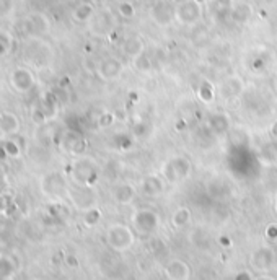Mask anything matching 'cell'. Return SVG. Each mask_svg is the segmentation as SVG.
<instances>
[{
	"label": "cell",
	"mask_w": 277,
	"mask_h": 280,
	"mask_svg": "<svg viewBox=\"0 0 277 280\" xmlns=\"http://www.w3.org/2000/svg\"><path fill=\"white\" fill-rule=\"evenodd\" d=\"M135 197V189L132 184L121 183L113 189V199L119 205H129Z\"/></svg>",
	"instance_id": "obj_16"
},
{
	"label": "cell",
	"mask_w": 277,
	"mask_h": 280,
	"mask_svg": "<svg viewBox=\"0 0 277 280\" xmlns=\"http://www.w3.org/2000/svg\"><path fill=\"white\" fill-rule=\"evenodd\" d=\"M274 208H275V214H277V200H275V204H274Z\"/></svg>",
	"instance_id": "obj_40"
},
{
	"label": "cell",
	"mask_w": 277,
	"mask_h": 280,
	"mask_svg": "<svg viewBox=\"0 0 277 280\" xmlns=\"http://www.w3.org/2000/svg\"><path fill=\"white\" fill-rule=\"evenodd\" d=\"M163 272H165V278H171V280H189L191 278V267H189V264L183 259H171L165 266Z\"/></svg>",
	"instance_id": "obj_10"
},
{
	"label": "cell",
	"mask_w": 277,
	"mask_h": 280,
	"mask_svg": "<svg viewBox=\"0 0 277 280\" xmlns=\"http://www.w3.org/2000/svg\"><path fill=\"white\" fill-rule=\"evenodd\" d=\"M10 34H5V33H0V56H4V54L9 52L10 49Z\"/></svg>",
	"instance_id": "obj_31"
},
{
	"label": "cell",
	"mask_w": 277,
	"mask_h": 280,
	"mask_svg": "<svg viewBox=\"0 0 277 280\" xmlns=\"http://www.w3.org/2000/svg\"><path fill=\"white\" fill-rule=\"evenodd\" d=\"M134 231L124 223H114L106 231V243L116 253H126L134 246Z\"/></svg>",
	"instance_id": "obj_1"
},
{
	"label": "cell",
	"mask_w": 277,
	"mask_h": 280,
	"mask_svg": "<svg viewBox=\"0 0 277 280\" xmlns=\"http://www.w3.org/2000/svg\"><path fill=\"white\" fill-rule=\"evenodd\" d=\"M44 191L51 196H60L62 192H68L64 180L59 174H51L44 178Z\"/></svg>",
	"instance_id": "obj_19"
},
{
	"label": "cell",
	"mask_w": 277,
	"mask_h": 280,
	"mask_svg": "<svg viewBox=\"0 0 277 280\" xmlns=\"http://www.w3.org/2000/svg\"><path fill=\"white\" fill-rule=\"evenodd\" d=\"M232 18L236 23H246L251 18V7L248 4H240L235 9H232Z\"/></svg>",
	"instance_id": "obj_23"
},
{
	"label": "cell",
	"mask_w": 277,
	"mask_h": 280,
	"mask_svg": "<svg viewBox=\"0 0 277 280\" xmlns=\"http://www.w3.org/2000/svg\"><path fill=\"white\" fill-rule=\"evenodd\" d=\"M165 186H163V180L160 176L155 174H150V176H145L142 183H141V191L145 197H157L163 192Z\"/></svg>",
	"instance_id": "obj_14"
},
{
	"label": "cell",
	"mask_w": 277,
	"mask_h": 280,
	"mask_svg": "<svg viewBox=\"0 0 277 280\" xmlns=\"http://www.w3.org/2000/svg\"><path fill=\"white\" fill-rule=\"evenodd\" d=\"M21 129V121L15 113L12 111H4L0 113V132L4 135H17Z\"/></svg>",
	"instance_id": "obj_12"
},
{
	"label": "cell",
	"mask_w": 277,
	"mask_h": 280,
	"mask_svg": "<svg viewBox=\"0 0 277 280\" xmlns=\"http://www.w3.org/2000/svg\"><path fill=\"white\" fill-rule=\"evenodd\" d=\"M243 91V82L238 77H230L220 87V95L225 99H233Z\"/></svg>",
	"instance_id": "obj_18"
},
{
	"label": "cell",
	"mask_w": 277,
	"mask_h": 280,
	"mask_svg": "<svg viewBox=\"0 0 277 280\" xmlns=\"http://www.w3.org/2000/svg\"><path fill=\"white\" fill-rule=\"evenodd\" d=\"M209 124H211V129L214 132H219V134L225 132L230 127V121L227 119L225 114H214V116H211Z\"/></svg>",
	"instance_id": "obj_24"
},
{
	"label": "cell",
	"mask_w": 277,
	"mask_h": 280,
	"mask_svg": "<svg viewBox=\"0 0 277 280\" xmlns=\"http://www.w3.org/2000/svg\"><path fill=\"white\" fill-rule=\"evenodd\" d=\"M189 173H191V163L186 157H181V155L170 158L163 165V169H161L163 178L171 184L181 183L183 180H186Z\"/></svg>",
	"instance_id": "obj_4"
},
{
	"label": "cell",
	"mask_w": 277,
	"mask_h": 280,
	"mask_svg": "<svg viewBox=\"0 0 277 280\" xmlns=\"http://www.w3.org/2000/svg\"><path fill=\"white\" fill-rule=\"evenodd\" d=\"M251 267L258 272H267L274 267L275 264V251L271 246H261L256 251H253L250 258Z\"/></svg>",
	"instance_id": "obj_6"
},
{
	"label": "cell",
	"mask_w": 277,
	"mask_h": 280,
	"mask_svg": "<svg viewBox=\"0 0 277 280\" xmlns=\"http://www.w3.org/2000/svg\"><path fill=\"white\" fill-rule=\"evenodd\" d=\"M72 17H74L75 21H80V23H87V21H90L91 18L95 17V9H93V5L88 4V2L80 4V5L74 10Z\"/></svg>",
	"instance_id": "obj_22"
},
{
	"label": "cell",
	"mask_w": 277,
	"mask_h": 280,
	"mask_svg": "<svg viewBox=\"0 0 277 280\" xmlns=\"http://www.w3.org/2000/svg\"><path fill=\"white\" fill-rule=\"evenodd\" d=\"M71 176L75 184L79 186H91L96 183L98 171L93 160H90L87 157L77 158L72 166H71Z\"/></svg>",
	"instance_id": "obj_2"
},
{
	"label": "cell",
	"mask_w": 277,
	"mask_h": 280,
	"mask_svg": "<svg viewBox=\"0 0 277 280\" xmlns=\"http://www.w3.org/2000/svg\"><path fill=\"white\" fill-rule=\"evenodd\" d=\"M134 67L138 70V72H150L152 70V60L150 57L145 56V52L142 54V56H138L134 59Z\"/></svg>",
	"instance_id": "obj_29"
},
{
	"label": "cell",
	"mask_w": 277,
	"mask_h": 280,
	"mask_svg": "<svg viewBox=\"0 0 277 280\" xmlns=\"http://www.w3.org/2000/svg\"><path fill=\"white\" fill-rule=\"evenodd\" d=\"M60 144H62L64 149L72 153V155H82L83 152H85V140L82 138L80 134H77V132L74 130H67L62 140H60Z\"/></svg>",
	"instance_id": "obj_13"
},
{
	"label": "cell",
	"mask_w": 277,
	"mask_h": 280,
	"mask_svg": "<svg viewBox=\"0 0 277 280\" xmlns=\"http://www.w3.org/2000/svg\"><path fill=\"white\" fill-rule=\"evenodd\" d=\"M65 262H67V266H71V267H79V261H77L75 256H67L65 258Z\"/></svg>",
	"instance_id": "obj_35"
},
{
	"label": "cell",
	"mask_w": 277,
	"mask_h": 280,
	"mask_svg": "<svg viewBox=\"0 0 277 280\" xmlns=\"http://www.w3.org/2000/svg\"><path fill=\"white\" fill-rule=\"evenodd\" d=\"M122 51H124V54L127 57L130 59H135L138 56H142L144 51H145V43L141 36H129L127 40L124 41V44H122Z\"/></svg>",
	"instance_id": "obj_17"
},
{
	"label": "cell",
	"mask_w": 277,
	"mask_h": 280,
	"mask_svg": "<svg viewBox=\"0 0 277 280\" xmlns=\"http://www.w3.org/2000/svg\"><path fill=\"white\" fill-rule=\"evenodd\" d=\"M269 132H271V135L277 138V119L271 124V129H269Z\"/></svg>",
	"instance_id": "obj_37"
},
{
	"label": "cell",
	"mask_w": 277,
	"mask_h": 280,
	"mask_svg": "<svg viewBox=\"0 0 277 280\" xmlns=\"http://www.w3.org/2000/svg\"><path fill=\"white\" fill-rule=\"evenodd\" d=\"M258 280H272L271 277H261V278H258Z\"/></svg>",
	"instance_id": "obj_39"
},
{
	"label": "cell",
	"mask_w": 277,
	"mask_h": 280,
	"mask_svg": "<svg viewBox=\"0 0 277 280\" xmlns=\"http://www.w3.org/2000/svg\"><path fill=\"white\" fill-rule=\"evenodd\" d=\"M202 18V4L197 0H188L183 5L176 7V21L181 25H196Z\"/></svg>",
	"instance_id": "obj_5"
},
{
	"label": "cell",
	"mask_w": 277,
	"mask_h": 280,
	"mask_svg": "<svg viewBox=\"0 0 277 280\" xmlns=\"http://www.w3.org/2000/svg\"><path fill=\"white\" fill-rule=\"evenodd\" d=\"M4 152L7 157H10V158H17L20 157V145L15 142V140H5L4 142Z\"/></svg>",
	"instance_id": "obj_30"
},
{
	"label": "cell",
	"mask_w": 277,
	"mask_h": 280,
	"mask_svg": "<svg viewBox=\"0 0 277 280\" xmlns=\"http://www.w3.org/2000/svg\"><path fill=\"white\" fill-rule=\"evenodd\" d=\"M10 85L15 91L18 93H28L29 90L34 88L36 80L31 70H28L25 67H18L12 70L10 74Z\"/></svg>",
	"instance_id": "obj_7"
},
{
	"label": "cell",
	"mask_w": 277,
	"mask_h": 280,
	"mask_svg": "<svg viewBox=\"0 0 277 280\" xmlns=\"http://www.w3.org/2000/svg\"><path fill=\"white\" fill-rule=\"evenodd\" d=\"M264 235L269 241H277V223H269L266 227Z\"/></svg>",
	"instance_id": "obj_32"
},
{
	"label": "cell",
	"mask_w": 277,
	"mask_h": 280,
	"mask_svg": "<svg viewBox=\"0 0 277 280\" xmlns=\"http://www.w3.org/2000/svg\"><path fill=\"white\" fill-rule=\"evenodd\" d=\"M150 15L157 25L168 26L173 20H176V7L170 2V0H158V2L152 7Z\"/></svg>",
	"instance_id": "obj_8"
},
{
	"label": "cell",
	"mask_w": 277,
	"mask_h": 280,
	"mask_svg": "<svg viewBox=\"0 0 277 280\" xmlns=\"http://www.w3.org/2000/svg\"><path fill=\"white\" fill-rule=\"evenodd\" d=\"M101 220V210L98 207H91L88 210H85V214H83V223L87 225V227H96Z\"/></svg>",
	"instance_id": "obj_26"
},
{
	"label": "cell",
	"mask_w": 277,
	"mask_h": 280,
	"mask_svg": "<svg viewBox=\"0 0 277 280\" xmlns=\"http://www.w3.org/2000/svg\"><path fill=\"white\" fill-rule=\"evenodd\" d=\"M130 223L141 235H153L160 227V217L150 208H138L130 217Z\"/></svg>",
	"instance_id": "obj_3"
},
{
	"label": "cell",
	"mask_w": 277,
	"mask_h": 280,
	"mask_svg": "<svg viewBox=\"0 0 277 280\" xmlns=\"http://www.w3.org/2000/svg\"><path fill=\"white\" fill-rule=\"evenodd\" d=\"M25 26H26V31L29 34L40 36V34H44L49 31V21L44 15L34 13V15H29V17L25 20Z\"/></svg>",
	"instance_id": "obj_15"
},
{
	"label": "cell",
	"mask_w": 277,
	"mask_h": 280,
	"mask_svg": "<svg viewBox=\"0 0 277 280\" xmlns=\"http://www.w3.org/2000/svg\"><path fill=\"white\" fill-rule=\"evenodd\" d=\"M165 280H171V278H165Z\"/></svg>",
	"instance_id": "obj_43"
},
{
	"label": "cell",
	"mask_w": 277,
	"mask_h": 280,
	"mask_svg": "<svg viewBox=\"0 0 277 280\" xmlns=\"http://www.w3.org/2000/svg\"><path fill=\"white\" fill-rule=\"evenodd\" d=\"M197 2H199V4H202V2H204V0H197Z\"/></svg>",
	"instance_id": "obj_41"
},
{
	"label": "cell",
	"mask_w": 277,
	"mask_h": 280,
	"mask_svg": "<svg viewBox=\"0 0 277 280\" xmlns=\"http://www.w3.org/2000/svg\"><path fill=\"white\" fill-rule=\"evenodd\" d=\"M118 12L122 18H134V15H135V9H134V5L132 2H129V0H121L119 5H118Z\"/></svg>",
	"instance_id": "obj_28"
},
{
	"label": "cell",
	"mask_w": 277,
	"mask_h": 280,
	"mask_svg": "<svg viewBox=\"0 0 277 280\" xmlns=\"http://www.w3.org/2000/svg\"><path fill=\"white\" fill-rule=\"evenodd\" d=\"M235 280H253L251 278V275L248 274V272H238V274L235 275Z\"/></svg>",
	"instance_id": "obj_36"
},
{
	"label": "cell",
	"mask_w": 277,
	"mask_h": 280,
	"mask_svg": "<svg viewBox=\"0 0 277 280\" xmlns=\"http://www.w3.org/2000/svg\"><path fill=\"white\" fill-rule=\"evenodd\" d=\"M170 2H171L175 7H178V5H183L184 2H188V0H170Z\"/></svg>",
	"instance_id": "obj_38"
},
{
	"label": "cell",
	"mask_w": 277,
	"mask_h": 280,
	"mask_svg": "<svg viewBox=\"0 0 277 280\" xmlns=\"http://www.w3.org/2000/svg\"><path fill=\"white\" fill-rule=\"evenodd\" d=\"M191 222V210L188 207H178L171 215V225L175 228H184Z\"/></svg>",
	"instance_id": "obj_21"
},
{
	"label": "cell",
	"mask_w": 277,
	"mask_h": 280,
	"mask_svg": "<svg viewBox=\"0 0 277 280\" xmlns=\"http://www.w3.org/2000/svg\"><path fill=\"white\" fill-rule=\"evenodd\" d=\"M197 98L202 101V103H211L214 99V87L209 82H202L201 87L197 88Z\"/></svg>",
	"instance_id": "obj_27"
},
{
	"label": "cell",
	"mask_w": 277,
	"mask_h": 280,
	"mask_svg": "<svg viewBox=\"0 0 277 280\" xmlns=\"http://www.w3.org/2000/svg\"><path fill=\"white\" fill-rule=\"evenodd\" d=\"M15 274V264L12 258L0 256V280H7Z\"/></svg>",
	"instance_id": "obj_25"
},
{
	"label": "cell",
	"mask_w": 277,
	"mask_h": 280,
	"mask_svg": "<svg viewBox=\"0 0 277 280\" xmlns=\"http://www.w3.org/2000/svg\"><path fill=\"white\" fill-rule=\"evenodd\" d=\"M12 9H13V0H0V17L10 13Z\"/></svg>",
	"instance_id": "obj_33"
},
{
	"label": "cell",
	"mask_w": 277,
	"mask_h": 280,
	"mask_svg": "<svg viewBox=\"0 0 277 280\" xmlns=\"http://www.w3.org/2000/svg\"><path fill=\"white\" fill-rule=\"evenodd\" d=\"M122 70H124V65L118 57H106L98 65V75L103 80H116L122 74Z\"/></svg>",
	"instance_id": "obj_11"
},
{
	"label": "cell",
	"mask_w": 277,
	"mask_h": 280,
	"mask_svg": "<svg viewBox=\"0 0 277 280\" xmlns=\"http://www.w3.org/2000/svg\"><path fill=\"white\" fill-rule=\"evenodd\" d=\"M95 2H103V0H95Z\"/></svg>",
	"instance_id": "obj_42"
},
{
	"label": "cell",
	"mask_w": 277,
	"mask_h": 280,
	"mask_svg": "<svg viewBox=\"0 0 277 280\" xmlns=\"http://www.w3.org/2000/svg\"><path fill=\"white\" fill-rule=\"evenodd\" d=\"M108 17V12H101L95 15L93 18H91V31H95L98 34H108L110 33V29L114 26V20H110L105 23V18Z\"/></svg>",
	"instance_id": "obj_20"
},
{
	"label": "cell",
	"mask_w": 277,
	"mask_h": 280,
	"mask_svg": "<svg viewBox=\"0 0 277 280\" xmlns=\"http://www.w3.org/2000/svg\"><path fill=\"white\" fill-rule=\"evenodd\" d=\"M113 121H114V116L111 113H105V114L99 116L98 124H99V127H105V126H111Z\"/></svg>",
	"instance_id": "obj_34"
},
{
	"label": "cell",
	"mask_w": 277,
	"mask_h": 280,
	"mask_svg": "<svg viewBox=\"0 0 277 280\" xmlns=\"http://www.w3.org/2000/svg\"><path fill=\"white\" fill-rule=\"evenodd\" d=\"M68 196H71V200L74 202V205L77 208L82 210H88L91 207H95V196L91 192L90 186H79L74 189H68Z\"/></svg>",
	"instance_id": "obj_9"
}]
</instances>
